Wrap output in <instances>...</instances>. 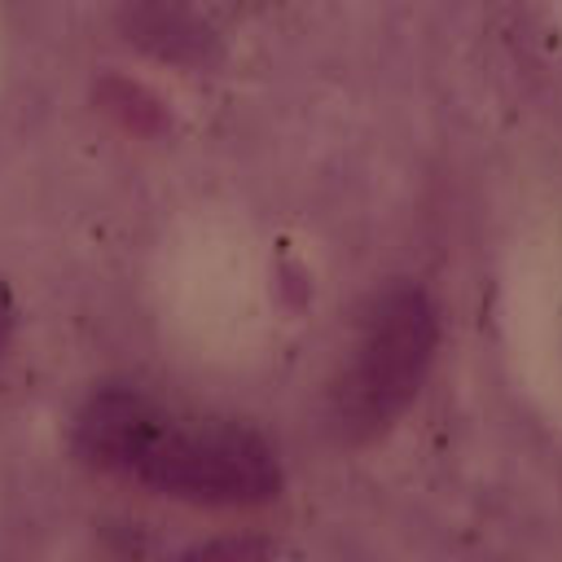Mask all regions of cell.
<instances>
[{
  "instance_id": "cell-1",
  "label": "cell",
  "mask_w": 562,
  "mask_h": 562,
  "mask_svg": "<svg viewBox=\"0 0 562 562\" xmlns=\"http://www.w3.org/2000/svg\"><path fill=\"white\" fill-rule=\"evenodd\" d=\"M123 474L202 505H255L281 483L272 448L255 430L233 422H180L158 404H149L123 457Z\"/></svg>"
},
{
  "instance_id": "cell-2",
  "label": "cell",
  "mask_w": 562,
  "mask_h": 562,
  "mask_svg": "<svg viewBox=\"0 0 562 562\" xmlns=\"http://www.w3.org/2000/svg\"><path fill=\"white\" fill-rule=\"evenodd\" d=\"M435 351V312L422 290H391L373 303L351 364L338 382V422L351 435H373L413 400Z\"/></svg>"
},
{
  "instance_id": "cell-3",
  "label": "cell",
  "mask_w": 562,
  "mask_h": 562,
  "mask_svg": "<svg viewBox=\"0 0 562 562\" xmlns=\"http://www.w3.org/2000/svg\"><path fill=\"white\" fill-rule=\"evenodd\" d=\"M132 9H136V22H132L136 40L158 48L162 57H189L193 48H202L206 31L198 26L184 0H136Z\"/></svg>"
},
{
  "instance_id": "cell-4",
  "label": "cell",
  "mask_w": 562,
  "mask_h": 562,
  "mask_svg": "<svg viewBox=\"0 0 562 562\" xmlns=\"http://www.w3.org/2000/svg\"><path fill=\"white\" fill-rule=\"evenodd\" d=\"M9 325H13V299H9V290L0 285V347H4V338H9Z\"/></svg>"
}]
</instances>
